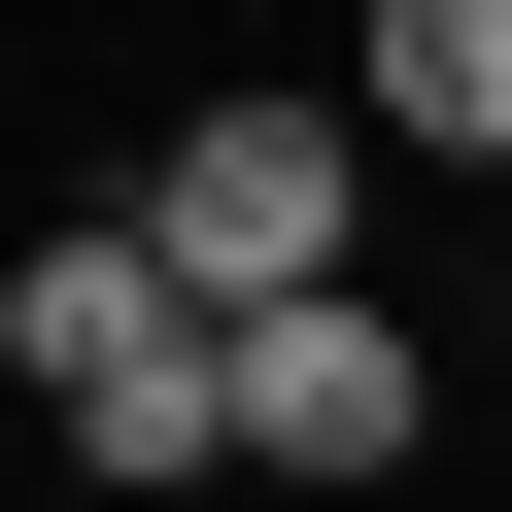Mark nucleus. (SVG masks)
Returning <instances> with one entry per match:
<instances>
[{
	"label": "nucleus",
	"instance_id": "obj_3",
	"mask_svg": "<svg viewBox=\"0 0 512 512\" xmlns=\"http://www.w3.org/2000/svg\"><path fill=\"white\" fill-rule=\"evenodd\" d=\"M410 444H444V376H410V308H376V274L239 342V478H410Z\"/></svg>",
	"mask_w": 512,
	"mask_h": 512
},
{
	"label": "nucleus",
	"instance_id": "obj_2",
	"mask_svg": "<svg viewBox=\"0 0 512 512\" xmlns=\"http://www.w3.org/2000/svg\"><path fill=\"white\" fill-rule=\"evenodd\" d=\"M137 239H171L239 342H274V308H342V274H376V137H342V103H171Z\"/></svg>",
	"mask_w": 512,
	"mask_h": 512
},
{
	"label": "nucleus",
	"instance_id": "obj_1",
	"mask_svg": "<svg viewBox=\"0 0 512 512\" xmlns=\"http://www.w3.org/2000/svg\"><path fill=\"white\" fill-rule=\"evenodd\" d=\"M0 376H35V444H69L103 512H171V478H239V308L171 274L137 205H103V239H35V274H0Z\"/></svg>",
	"mask_w": 512,
	"mask_h": 512
},
{
	"label": "nucleus",
	"instance_id": "obj_4",
	"mask_svg": "<svg viewBox=\"0 0 512 512\" xmlns=\"http://www.w3.org/2000/svg\"><path fill=\"white\" fill-rule=\"evenodd\" d=\"M376 137H444V171H512V0H376Z\"/></svg>",
	"mask_w": 512,
	"mask_h": 512
}]
</instances>
